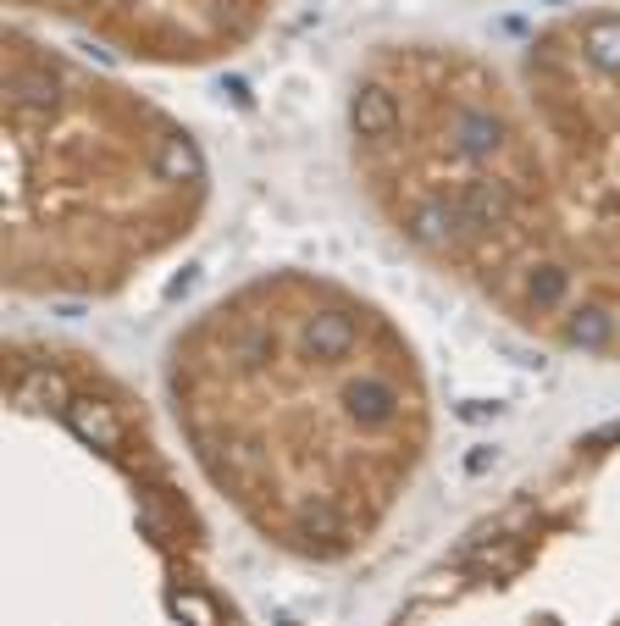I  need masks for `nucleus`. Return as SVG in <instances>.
Listing matches in <instances>:
<instances>
[{
  "instance_id": "nucleus-2",
  "label": "nucleus",
  "mask_w": 620,
  "mask_h": 626,
  "mask_svg": "<svg viewBox=\"0 0 620 626\" xmlns=\"http://www.w3.org/2000/svg\"><path fill=\"white\" fill-rule=\"evenodd\" d=\"M189 466L266 549L344 566L394 527L432 455V388L399 322L327 272H255L172 333Z\"/></svg>"
},
{
  "instance_id": "nucleus-1",
  "label": "nucleus",
  "mask_w": 620,
  "mask_h": 626,
  "mask_svg": "<svg viewBox=\"0 0 620 626\" xmlns=\"http://www.w3.org/2000/svg\"><path fill=\"white\" fill-rule=\"evenodd\" d=\"M344 133L399 250L515 333L620 361V12L382 39Z\"/></svg>"
},
{
  "instance_id": "nucleus-4",
  "label": "nucleus",
  "mask_w": 620,
  "mask_h": 626,
  "mask_svg": "<svg viewBox=\"0 0 620 626\" xmlns=\"http://www.w3.org/2000/svg\"><path fill=\"white\" fill-rule=\"evenodd\" d=\"M12 6L50 12L117 56L155 67H205L239 56L277 12V0H12Z\"/></svg>"
},
{
  "instance_id": "nucleus-3",
  "label": "nucleus",
  "mask_w": 620,
  "mask_h": 626,
  "mask_svg": "<svg viewBox=\"0 0 620 626\" xmlns=\"http://www.w3.org/2000/svg\"><path fill=\"white\" fill-rule=\"evenodd\" d=\"M211 205L194 133L72 50L6 34V289L106 300L178 255Z\"/></svg>"
}]
</instances>
